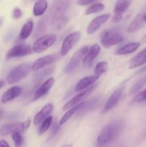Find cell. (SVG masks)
Masks as SVG:
<instances>
[{"label":"cell","mask_w":146,"mask_h":147,"mask_svg":"<svg viewBox=\"0 0 146 147\" xmlns=\"http://www.w3.org/2000/svg\"><path fill=\"white\" fill-rule=\"evenodd\" d=\"M123 123L122 121H113L106 125L100 131L97 139L99 146H102L114 140L119 135L123 129Z\"/></svg>","instance_id":"6da1fadb"},{"label":"cell","mask_w":146,"mask_h":147,"mask_svg":"<svg viewBox=\"0 0 146 147\" xmlns=\"http://www.w3.org/2000/svg\"><path fill=\"white\" fill-rule=\"evenodd\" d=\"M31 70V65L29 63H24L13 69L7 77V81L9 85L18 83L27 77Z\"/></svg>","instance_id":"7a4b0ae2"},{"label":"cell","mask_w":146,"mask_h":147,"mask_svg":"<svg viewBox=\"0 0 146 147\" xmlns=\"http://www.w3.org/2000/svg\"><path fill=\"white\" fill-rule=\"evenodd\" d=\"M57 40V37L54 34H48L43 35L37 39L32 46V51L35 53H41L47 50L53 45Z\"/></svg>","instance_id":"3957f363"},{"label":"cell","mask_w":146,"mask_h":147,"mask_svg":"<svg viewBox=\"0 0 146 147\" xmlns=\"http://www.w3.org/2000/svg\"><path fill=\"white\" fill-rule=\"evenodd\" d=\"M89 49L90 48L88 47V46H84V47L79 49L73 55V56L71 57L68 64L66 65L65 68H64V72L66 73H71L75 71L79 67L80 63L83 60L84 56L86 55V54L88 52Z\"/></svg>","instance_id":"277c9868"},{"label":"cell","mask_w":146,"mask_h":147,"mask_svg":"<svg viewBox=\"0 0 146 147\" xmlns=\"http://www.w3.org/2000/svg\"><path fill=\"white\" fill-rule=\"evenodd\" d=\"M31 120L28 119L24 122H17V123H8L4 124L0 127V135L1 136H7L9 134H12L14 132H22L29 127Z\"/></svg>","instance_id":"5b68a950"},{"label":"cell","mask_w":146,"mask_h":147,"mask_svg":"<svg viewBox=\"0 0 146 147\" xmlns=\"http://www.w3.org/2000/svg\"><path fill=\"white\" fill-rule=\"evenodd\" d=\"M123 40H124V38L119 33L107 31L103 32V34H102L100 42L104 48L108 49L113 46L120 44Z\"/></svg>","instance_id":"8992f818"},{"label":"cell","mask_w":146,"mask_h":147,"mask_svg":"<svg viewBox=\"0 0 146 147\" xmlns=\"http://www.w3.org/2000/svg\"><path fill=\"white\" fill-rule=\"evenodd\" d=\"M80 37H81V32L80 31L74 32L67 35L63 40V42L62 44L61 50H60V54L62 55V56L67 55V53L80 40Z\"/></svg>","instance_id":"52a82bcc"},{"label":"cell","mask_w":146,"mask_h":147,"mask_svg":"<svg viewBox=\"0 0 146 147\" xmlns=\"http://www.w3.org/2000/svg\"><path fill=\"white\" fill-rule=\"evenodd\" d=\"M32 48L25 44H19L11 47L6 55V59L9 60L15 57H24L32 53Z\"/></svg>","instance_id":"ba28073f"},{"label":"cell","mask_w":146,"mask_h":147,"mask_svg":"<svg viewBox=\"0 0 146 147\" xmlns=\"http://www.w3.org/2000/svg\"><path fill=\"white\" fill-rule=\"evenodd\" d=\"M61 54L54 53V54L48 55L40 57L33 63V65H31V70H34V71L40 70V69L43 68V67H46L49 65H51L52 63H55V62L58 61L61 58Z\"/></svg>","instance_id":"9c48e42d"},{"label":"cell","mask_w":146,"mask_h":147,"mask_svg":"<svg viewBox=\"0 0 146 147\" xmlns=\"http://www.w3.org/2000/svg\"><path fill=\"white\" fill-rule=\"evenodd\" d=\"M97 86H98V84L92 85V86L89 87L88 88L85 89L84 90H82V92H80L79 94H77V96L73 97L72 99H70L68 102H67V103L64 105L62 110L66 111L68 109H70V108L72 107V106L80 103V102H81L83 99L87 97L88 96H90L92 93H93V92L94 91V90L97 88Z\"/></svg>","instance_id":"30bf717a"},{"label":"cell","mask_w":146,"mask_h":147,"mask_svg":"<svg viewBox=\"0 0 146 147\" xmlns=\"http://www.w3.org/2000/svg\"><path fill=\"white\" fill-rule=\"evenodd\" d=\"M70 4L71 0H56L50 11L51 17L65 15L64 13L70 8Z\"/></svg>","instance_id":"8fae6325"},{"label":"cell","mask_w":146,"mask_h":147,"mask_svg":"<svg viewBox=\"0 0 146 147\" xmlns=\"http://www.w3.org/2000/svg\"><path fill=\"white\" fill-rule=\"evenodd\" d=\"M111 16V14H104L102 15L97 16L95 18L93 19L90 24H88L87 28V34H92L95 32H97L99 29L102 26Z\"/></svg>","instance_id":"7c38bea8"},{"label":"cell","mask_w":146,"mask_h":147,"mask_svg":"<svg viewBox=\"0 0 146 147\" xmlns=\"http://www.w3.org/2000/svg\"><path fill=\"white\" fill-rule=\"evenodd\" d=\"M100 47L99 45L94 44L89 49L88 52L82 60V65L84 68L89 69L92 67L94 60L97 58L100 53Z\"/></svg>","instance_id":"4fadbf2b"},{"label":"cell","mask_w":146,"mask_h":147,"mask_svg":"<svg viewBox=\"0 0 146 147\" xmlns=\"http://www.w3.org/2000/svg\"><path fill=\"white\" fill-rule=\"evenodd\" d=\"M123 90H124V87H120L112 93L111 96H110L108 100L105 103V105L103 108L102 113H107L117 106L121 98Z\"/></svg>","instance_id":"5bb4252c"},{"label":"cell","mask_w":146,"mask_h":147,"mask_svg":"<svg viewBox=\"0 0 146 147\" xmlns=\"http://www.w3.org/2000/svg\"><path fill=\"white\" fill-rule=\"evenodd\" d=\"M54 83V78H50L47 79L46 81H44V83H43L41 85V86L36 90L35 93H34V97H33L32 99L33 101H35V100L40 99V98L45 96V95L48 93L49 90L51 89V88L52 87Z\"/></svg>","instance_id":"9a60e30c"},{"label":"cell","mask_w":146,"mask_h":147,"mask_svg":"<svg viewBox=\"0 0 146 147\" xmlns=\"http://www.w3.org/2000/svg\"><path fill=\"white\" fill-rule=\"evenodd\" d=\"M53 105L52 103H48V104L45 105L42 109L40 110V111H39L37 114L35 115L34 118V121H33V123L34 125L37 126L39 125L40 123L43 121L46 118L48 117L50 115V113L52 112L53 111Z\"/></svg>","instance_id":"2e32d148"},{"label":"cell","mask_w":146,"mask_h":147,"mask_svg":"<svg viewBox=\"0 0 146 147\" xmlns=\"http://www.w3.org/2000/svg\"><path fill=\"white\" fill-rule=\"evenodd\" d=\"M21 93H22V88L20 86H13L4 92V94L2 95L1 98V103H6L10 100H12L13 99L19 97Z\"/></svg>","instance_id":"e0dca14e"},{"label":"cell","mask_w":146,"mask_h":147,"mask_svg":"<svg viewBox=\"0 0 146 147\" xmlns=\"http://www.w3.org/2000/svg\"><path fill=\"white\" fill-rule=\"evenodd\" d=\"M99 78L100 77L97 76H88V77L83 78L76 84L74 90H75V91H81V90L88 88L89 87L92 86L98 80Z\"/></svg>","instance_id":"ac0fdd59"},{"label":"cell","mask_w":146,"mask_h":147,"mask_svg":"<svg viewBox=\"0 0 146 147\" xmlns=\"http://www.w3.org/2000/svg\"><path fill=\"white\" fill-rule=\"evenodd\" d=\"M145 20L143 19V15L142 14H139L132 20L131 22L127 27V32L134 33L137 32L139 30L143 27L145 24Z\"/></svg>","instance_id":"d6986e66"},{"label":"cell","mask_w":146,"mask_h":147,"mask_svg":"<svg viewBox=\"0 0 146 147\" xmlns=\"http://www.w3.org/2000/svg\"><path fill=\"white\" fill-rule=\"evenodd\" d=\"M146 63V48L137 53L130 60L129 68L133 69L135 67H140Z\"/></svg>","instance_id":"ffe728a7"},{"label":"cell","mask_w":146,"mask_h":147,"mask_svg":"<svg viewBox=\"0 0 146 147\" xmlns=\"http://www.w3.org/2000/svg\"><path fill=\"white\" fill-rule=\"evenodd\" d=\"M67 22H68V19L65 15L53 17L50 19L51 26L54 30H61L67 24Z\"/></svg>","instance_id":"44dd1931"},{"label":"cell","mask_w":146,"mask_h":147,"mask_svg":"<svg viewBox=\"0 0 146 147\" xmlns=\"http://www.w3.org/2000/svg\"><path fill=\"white\" fill-rule=\"evenodd\" d=\"M140 45V44L139 42H130L120 47L118 50L116 51V54L120 55L130 54L135 52L139 48Z\"/></svg>","instance_id":"7402d4cb"},{"label":"cell","mask_w":146,"mask_h":147,"mask_svg":"<svg viewBox=\"0 0 146 147\" xmlns=\"http://www.w3.org/2000/svg\"><path fill=\"white\" fill-rule=\"evenodd\" d=\"M84 103H85V102H82V103H78V104L70 108V109H69V110L64 113V116L62 117L61 120L60 121V123H59V125L61 126V125H63L64 123H66V122H67V121H68L69 119H70V118L77 111H79L81 108H82V106H84Z\"/></svg>","instance_id":"603a6c76"},{"label":"cell","mask_w":146,"mask_h":147,"mask_svg":"<svg viewBox=\"0 0 146 147\" xmlns=\"http://www.w3.org/2000/svg\"><path fill=\"white\" fill-rule=\"evenodd\" d=\"M47 2L45 0H38L33 7V14L35 17L43 15L47 10Z\"/></svg>","instance_id":"cb8c5ba5"},{"label":"cell","mask_w":146,"mask_h":147,"mask_svg":"<svg viewBox=\"0 0 146 147\" xmlns=\"http://www.w3.org/2000/svg\"><path fill=\"white\" fill-rule=\"evenodd\" d=\"M34 28V22L31 20L27 21L21 27L19 33V38L21 40H26L31 34Z\"/></svg>","instance_id":"d4e9b609"},{"label":"cell","mask_w":146,"mask_h":147,"mask_svg":"<svg viewBox=\"0 0 146 147\" xmlns=\"http://www.w3.org/2000/svg\"><path fill=\"white\" fill-rule=\"evenodd\" d=\"M130 5V0H117L114 8L115 14H121L125 12Z\"/></svg>","instance_id":"484cf974"},{"label":"cell","mask_w":146,"mask_h":147,"mask_svg":"<svg viewBox=\"0 0 146 147\" xmlns=\"http://www.w3.org/2000/svg\"><path fill=\"white\" fill-rule=\"evenodd\" d=\"M107 70H108V63H107V62H100V63L96 65L94 69V73L95 76L100 77V76L105 73L107 71Z\"/></svg>","instance_id":"4316f807"},{"label":"cell","mask_w":146,"mask_h":147,"mask_svg":"<svg viewBox=\"0 0 146 147\" xmlns=\"http://www.w3.org/2000/svg\"><path fill=\"white\" fill-rule=\"evenodd\" d=\"M53 117L52 116H49L48 117L46 118L42 123V125L40 126V129H39V134L42 135L43 134L45 133L47 130L50 128L52 123Z\"/></svg>","instance_id":"83f0119b"},{"label":"cell","mask_w":146,"mask_h":147,"mask_svg":"<svg viewBox=\"0 0 146 147\" xmlns=\"http://www.w3.org/2000/svg\"><path fill=\"white\" fill-rule=\"evenodd\" d=\"M104 9V5L102 3H95L87 9L85 11L86 15L94 14V13H98Z\"/></svg>","instance_id":"f1b7e54d"},{"label":"cell","mask_w":146,"mask_h":147,"mask_svg":"<svg viewBox=\"0 0 146 147\" xmlns=\"http://www.w3.org/2000/svg\"><path fill=\"white\" fill-rule=\"evenodd\" d=\"M145 84H146V76H144V77H143L142 78H140V80L135 83V84L133 85V87H132L130 89V90H129V95L131 96V95L135 94L136 92L140 90V89H141Z\"/></svg>","instance_id":"f546056e"},{"label":"cell","mask_w":146,"mask_h":147,"mask_svg":"<svg viewBox=\"0 0 146 147\" xmlns=\"http://www.w3.org/2000/svg\"><path fill=\"white\" fill-rule=\"evenodd\" d=\"M47 18H42L37 23V27L35 30V37L40 35L42 33H44L46 31V27H47Z\"/></svg>","instance_id":"4dcf8cb0"},{"label":"cell","mask_w":146,"mask_h":147,"mask_svg":"<svg viewBox=\"0 0 146 147\" xmlns=\"http://www.w3.org/2000/svg\"><path fill=\"white\" fill-rule=\"evenodd\" d=\"M98 98H94L91 100L90 101H89L87 103H85L84 106H82V108H81L80 109V110H81L80 113H84V112L89 111H91L92 109H94L95 106H97V104L98 103Z\"/></svg>","instance_id":"1f68e13d"},{"label":"cell","mask_w":146,"mask_h":147,"mask_svg":"<svg viewBox=\"0 0 146 147\" xmlns=\"http://www.w3.org/2000/svg\"><path fill=\"white\" fill-rule=\"evenodd\" d=\"M11 138L14 141L16 147H21L23 143V138L21 135V132H14L11 134Z\"/></svg>","instance_id":"d6a6232c"},{"label":"cell","mask_w":146,"mask_h":147,"mask_svg":"<svg viewBox=\"0 0 146 147\" xmlns=\"http://www.w3.org/2000/svg\"><path fill=\"white\" fill-rule=\"evenodd\" d=\"M146 100V89H145L143 91L140 92L136 96H135L134 98L132 100V103H140L142 101H145Z\"/></svg>","instance_id":"836d02e7"},{"label":"cell","mask_w":146,"mask_h":147,"mask_svg":"<svg viewBox=\"0 0 146 147\" xmlns=\"http://www.w3.org/2000/svg\"><path fill=\"white\" fill-rule=\"evenodd\" d=\"M53 70H54V67H50V68H48V69H46V70L40 72V73H38V74H36L35 75L36 79H38L39 80V78H43L44 77H46L47 76L50 75V73L51 74V73L52 72H53Z\"/></svg>","instance_id":"e575fe53"},{"label":"cell","mask_w":146,"mask_h":147,"mask_svg":"<svg viewBox=\"0 0 146 147\" xmlns=\"http://www.w3.org/2000/svg\"><path fill=\"white\" fill-rule=\"evenodd\" d=\"M22 16V11L19 8H14L13 10V17L15 20L19 19Z\"/></svg>","instance_id":"d590c367"},{"label":"cell","mask_w":146,"mask_h":147,"mask_svg":"<svg viewBox=\"0 0 146 147\" xmlns=\"http://www.w3.org/2000/svg\"><path fill=\"white\" fill-rule=\"evenodd\" d=\"M123 20V14H115V15L113 16V18H112L111 21L112 22L116 24V23H119L122 21Z\"/></svg>","instance_id":"8d00e7d4"},{"label":"cell","mask_w":146,"mask_h":147,"mask_svg":"<svg viewBox=\"0 0 146 147\" xmlns=\"http://www.w3.org/2000/svg\"><path fill=\"white\" fill-rule=\"evenodd\" d=\"M96 1H97V0H79L78 4L81 6H85L92 4V3Z\"/></svg>","instance_id":"74e56055"},{"label":"cell","mask_w":146,"mask_h":147,"mask_svg":"<svg viewBox=\"0 0 146 147\" xmlns=\"http://www.w3.org/2000/svg\"><path fill=\"white\" fill-rule=\"evenodd\" d=\"M0 147H10L9 144L6 141H0Z\"/></svg>","instance_id":"f35d334b"},{"label":"cell","mask_w":146,"mask_h":147,"mask_svg":"<svg viewBox=\"0 0 146 147\" xmlns=\"http://www.w3.org/2000/svg\"><path fill=\"white\" fill-rule=\"evenodd\" d=\"M146 71V66L144 67H142L141 69H140V70H138V71L136 73V74H139V73H144V72Z\"/></svg>","instance_id":"ab89813d"},{"label":"cell","mask_w":146,"mask_h":147,"mask_svg":"<svg viewBox=\"0 0 146 147\" xmlns=\"http://www.w3.org/2000/svg\"><path fill=\"white\" fill-rule=\"evenodd\" d=\"M4 110H3L1 108H0V119L3 117V115H4Z\"/></svg>","instance_id":"60d3db41"},{"label":"cell","mask_w":146,"mask_h":147,"mask_svg":"<svg viewBox=\"0 0 146 147\" xmlns=\"http://www.w3.org/2000/svg\"><path fill=\"white\" fill-rule=\"evenodd\" d=\"M4 85H5V82L4 80H0V89L4 87Z\"/></svg>","instance_id":"b9f144b4"},{"label":"cell","mask_w":146,"mask_h":147,"mask_svg":"<svg viewBox=\"0 0 146 147\" xmlns=\"http://www.w3.org/2000/svg\"><path fill=\"white\" fill-rule=\"evenodd\" d=\"M62 147H72V144H64Z\"/></svg>","instance_id":"7bdbcfd3"},{"label":"cell","mask_w":146,"mask_h":147,"mask_svg":"<svg viewBox=\"0 0 146 147\" xmlns=\"http://www.w3.org/2000/svg\"><path fill=\"white\" fill-rule=\"evenodd\" d=\"M143 19H144L145 21L146 22V14H144V15H143Z\"/></svg>","instance_id":"ee69618b"},{"label":"cell","mask_w":146,"mask_h":147,"mask_svg":"<svg viewBox=\"0 0 146 147\" xmlns=\"http://www.w3.org/2000/svg\"><path fill=\"white\" fill-rule=\"evenodd\" d=\"M143 41H145V42H146V35L144 37H143Z\"/></svg>","instance_id":"f6af8a7d"},{"label":"cell","mask_w":146,"mask_h":147,"mask_svg":"<svg viewBox=\"0 0 146 147\" xmlns=\"http://www.w3.org/2000/svg\"><path fill=\"white\" fill-rule=\"evenodd\" d=\"M1 20H0V25H1Z\"/></svg>","instance_id":"bcb514c9"}]
</instances>
